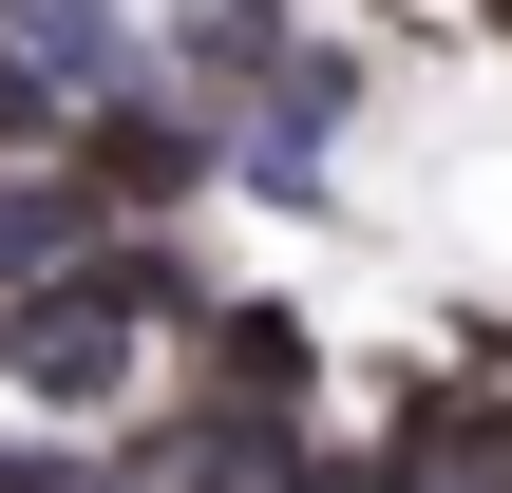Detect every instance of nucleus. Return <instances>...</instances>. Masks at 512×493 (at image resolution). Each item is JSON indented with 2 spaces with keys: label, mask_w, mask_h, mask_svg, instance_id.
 I'll return each instance as SVG.
<instances>
[{
  "label": "nucleus",
  "mask_w": 512,
  "mask_h": 493,
  "mask_svg": "<svg viewBox=\"0 0 512 493\" xmlns=\"http://www.w3.org/2000/svg\"><path fill=\"white\" fill-rule=\"evenodd\" d=\"M209 304V266L171 247V228H95V247H57V266H19L0 285V399L38 418V437H95V418H133V380L171 361V323Z\"/></svg>",
  "instance_id": "1"
},
{
  "label": "nucleus",
  "mask_w": 512,
  "mask_h": 493,
  "mask_svg": "<svg viewBox=\"0 0 512 493\" xmlns=\"http://www.w3.org/2000/svg\"><path fill=\"white\" fill-rule=\"evenodd\" d=\"M57 171H76L114 228H171V209H209V190H228V133H209V114H190L152 57H133V76H95V95H76Z\"/></svg>",
  "instance_id": "2"
},
{
  "label": "nucleus",
  "mask_w": 512,
  "mask_h": 493,
  "mask_svg": "<svg viewBox=\"0 0 512 493\" xmlns=\"http://www.w3.org/2000/svg\"><path fill=\"white\" fill-rule=\"evenodd\" d=\"M171 399H266V418H323V323L304 285H209L171 323Z\"/></svg>",
  "instance_id": "3"
},
{
  "label": "nucleus",
  "mask_w": 512,
  "mask_h": 493,
  "mask_svg": "<svg viewBox=\"0 0 512 493\" xmlns=\"http://www.w3.org/2000/svg\"><path fill=\"white\" fill-rule=\"evenodd\" d=\"M380 456L399 475H494L512 456V380H475V361H380Z\"/></svg>",
  "instance_id": "4"
},
{
  "label": "nucleus",
  "mask_w": 512,
  "mask_h": 493,
  "mask_svg": "<svg viewBox=\"0 0 512 493\" xmlns=\"http://www.w3.org/2000/svg\"><path fill=\"white\" fill-rule=\"evenodd\" d=\"M57 133H76V76H57V57L0 19V152H57Z\"/></svg>",
  "instance_id": "5"
},
{
  "label": "nucleus",
  "mask_w": 512,
  "mask_h": 493,
  "mask_svg": "<svg viewBox=\"0 0 512 493\" xmlns=\"http://www.w3.org/2000/svg\"><path fill=\"white\" fill-rule=\"evenodd\" d=\"M0 493H114V475H95V437H0Z\"/></svg>",
  "instance_id": "6"
},
{
  "label": "nucleus",
  "mask_w": 512,
  "mask_h": 493,
  "mask_svg": "<svg viewBox=\"0 0 512 493\" xmlns=\"http://www.w3.org/2000/svg\"><path fill=\"white\" fill-rule=\"evenodd\" d=\"M437 342H456V361H475V380H512V304H456V323H437Z\"/></svg>",
  "instance_id": "7"
},
{
  "label": "nucleus",
  "mask_w": 512,
  "mask_h": 493,
  "mask_svg": "<svg viewBox=\"0 0 512 493\" xmlns=\"http://www.w3.org/2000/svg\"><path fill=\"white\" fill-rule=\"evenodd\" d=\"M456 19H475V38H512V0H456Z\"/></svg>",
  "instance_id": "8"
},
{
  "label": "nucleus",
  "mask_w": 512,
  "mask_h": 493,
  "mask_svg": "<svg viewBox=\"0 0 512 493\" xmlns=\"http://www.w3.org/2000/svg\"><path fill=\"white\" fill-rule=\"evenodd\" d=\"M456 493H512V456H494V475H456Z\"/></svg>",
  "instance_id": "9"
}]
</instances>
